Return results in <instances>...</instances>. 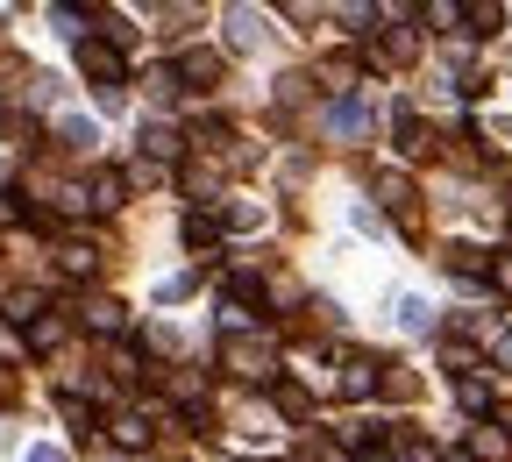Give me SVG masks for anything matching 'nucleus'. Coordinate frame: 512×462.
<instances>
[{"instance_id":"f257e3e1","label":"nucleus","mask_w":512,"mask_h":462,"mask_svg":"<svg viewBox=\"0 0 512 462\" xmlns=\"http://www.w3.org/2000/svg\"><path fill=\"white\" fill-rule=\"evenodd\" d=\"M214 363H221L235 384H271V377H285V370H278V349H271V335H256V327H242V335H221Z\"/></svg>"},{"instance_id":"f03ea898","label":"nucleus","mask_w":512,"mask_h":462,"mask_svg":"<svg viewBox=\"0 0 512 462\" xmlns=\"http://www.w3.org/2000/svg\"><path fill=\"white\" fill-rule=\"evenodd\" d=\"M413 57H420V29H413V22L370 29V36H363V72H406Z\"/></svg>"},{"instance_id":"7ed1b4c3","label":"nucleus","mask_w":512,"mask_h":462,"mask_svg":"<svg viewBox=\"0 0 512 462\" xmlns=\"http://www.w3.org/2000/svg\"><path fill=\"white\" fill-rule=\"evenodd\" d=\"M79 72H86V86H93V93H121V86H128V57H121L114 43L86 36V43H79Z\"/></svg>"},{"instance_id":"20e7f679","label":"nucleus","mask_w":512,"mask_h":462,"mask_svg":"<svg viewBox=\"0 0 512 462\" xmlns=\"http://www.w3.org/2000/svg\"><path fill=\"white\" fill-rule=\"evenodd\" d=\"M178 86H185V93H214V86H228V50H207V43L185 50V57H178Z\"/></svg>"},{"instance_id":"39448f33","label":"nucleus","mask_w":512,"mask_h":462,"mask_svg":"<svg viewBox=\"0 0 512 462\" xmlns=\"http://www.w3.org/2000/svg\"><path fill=\"white\" fill-rule=\"evenodd\" d=\"M377 200H384V214H392L406 235H420V192H413V178H399V171H377Z\"/></svg>"},{"instance_id":"423d86ee","label":"nucleus","mask_w":512,"mask_h":462,"mask_svg":"<svg viewBox=\"0 0 512 462\" xmlns=\"http://www.w3.org/2000/svg\"><path fill=\"white\" fill-rule=\"evenodd\" d=\"M136 143H143V157H150L157 171H185V150H192V143L178 136V128H171V121H157V114H150Z\"/></svg>"},{"instance_id":"0eeeda50","label":"nucleus","mask_w":512,"mask_h":462,"mask_svg":"<svg viewBox=\"0 0 512 462\" xmlns=\"http://www.w3.org/2000/svg\"><path fill=\"white\" fill-rule=\"evenodd\" d=\"M370 128H377V114H370V100H363V93L328 100V136H335V143H363Z\"/></svg>"},{"instance_id":"6e6552de","label":"nucleus","mask_w":512,"mask_h":462,"mask_svg":"<svg viewBox=\"0 0 512 462\" xmlns=\"http://www.w3.org/2000/svg\"><path fill=\"white\" fill-rule=\"evenodd\" d=\"M335 391H342V399H377V391H384V363L377 356H342V377H335Z\"/></svg>"},{"instance_id":"1a4fd4ad","label":"nucleus","mask_w":512,"mask_h":462,"mask_svg":"<svg viewBox=\"0 0 512 462\" xmlns=\"http://www.w3.org/2000/svg\"><path fill=\"white\" fill-rule=\"evenodd\" d=\"M392 136H399V157H406V164H427V157L441 150V136H434L420 114H406V107H399V128H392Z\"/></svg>"},{"instance_id":"9d476101","label":"nucleus","mask_w":512,"mask_h":462,"mask_svg":"<svg viewBox=\"0 0 512 462\" xmlns=\"http://www.w3.org/2000/svg\"><path fill=\"white\" fill-rule=\"evenodd\" d=\"M441 263H448V278H463V285H491V256L477 242H448Z\"/></svg>"},{"instance_id":"9b49d317","label":"nucleus","mask_w":512,"mask_h":462,"mask_svg":"<svg viewBox=\"0 0 512 462\" xmlns=\"http://www.w3.org/2000/svg\"><path fill=\"white\" fill-rule=\"evenodd\" d=\"M320 86H335L342 100L363 86V50H335V57H320Z\"/></svg>"},{"instance_id":"f8f14e48","label":"nucleus","mask_w":512,"mask_h":462,"mask_svg":"<svg viewBox=\"0 0 512 462\" xmlns=\"http://www.w3.org/2000/svg\"><path fill=\"white\" fill-rule=\"evenodd\" d=\"M107 434H114L121 448H150V441H157V427H150V413H143V406H114Z\"/></svg>"},{"instance_id":"ddd939ff","label":"nucleus","mask_w":512,"mask_h":462,"mask_svg":"<svg viewBox=\"0 0 512 462\" xmlns=\"http://www.w3.org/2000/svg\"><path fill=\"white\" fill-rule=\"evenodd\" d=\"M221 22H228V43H235V50H256V43L271 36V15H264V8H228Z\"/></svg>"},{"instance_id":"4468645a","label":"nucleus","mask_w":512,"mask_h":462,"mask_svg":"<svg viewBox=\"0 0 512 462\" xmlns=\"http://www.w3.org/2000/svg\"><path fill=\"white\" fill-rule=\"evenodd\" d=\"M57 271H64V278H93V271H100V249H93L86 235H64V242H57Z\"/></svg>"},{"instance_id":"2eb2a0df","label":"nucleus","mask_w":512,"mask_h":462,"mask_svg":"<svg viewBox=\"0 0 512 462\" xmlns=\"http://www.w3.org/2000/svg\"><path fill=\"white\" fill-rule=\"evenodd\" d=\"M79 327H93V335H121L128 327V313H121V299H79Z\"/></svg>"},{"instance_id":"dca6fc26","label":"nucleus","mask_w":512,"mask_h":462,"mask_svg":"<svg viewBox=\"0 0 512 462\" xmlns=\"http://www.w3.org/2000/svg\"><path fill=\"white\" fill-rule=\"evenodd\" d=\"M107 377H114V384H143V377H150V363H143V342H114V356H107Z\"/></svg>"},{"instance_id":"f3484780","label":"nucleus","mask_w":512,"mask_h":462,"mask_svg":"<svg viewBox=\"0 0 512 462\" xmlns=\"http://www.w3.org/2000/svg\"><path fill=\"white\" fill-rule=\"evenodd\" d=\"M271 406H278L285 420H306V413H313V391H306L299 377H271Z\"/></svg>"},{"instance_id":"a211bd4d","label":"nucleus","mask_w":512,"mask_h":462,"mask_svg":"<svg viewBox=\"0 0 512 462\" xmlns=\"http://www.w3.org/2000/svg\"><path fill=\"white\" fill-rule=\"evenodd\" d=\"M57 143L72 150V157H93V150H100V128H93L86 114H64V121H57Z\"/></svg>"},{"instance_id":"6ab92c4d","label":"nucleus","mask_w":512,"mask_h":462,"mask_svg":"<svg viewBox=\"0 0 512 462\" xmlns=\"http://www.w3.org/2000/svg\"><path fill=\"white\" fill-rule=\"evenodd\" d=\"M64 335H72V320H64V313H43L36 327H22V342H29L36 356H50V349H64Z\"/></svg>"},{"instance_id":"aec40b11","label":"nucleus","mask_w":512,"mask_h":462,"mask_svg":"<svg viewBox=\"0 0 512 462\" xmlns=\"http://www.w3.org/2000/svg\"><path fill=\"white\" fill-rule=\"evenodd\" d=\"M86 192H93V214H114V207L128 200V178H121V171H93Z\"/></svg>"},{"instance_id":"412c9836","label":"nucleus","mask_w":512,"mask_h":462,"mask_svg":"<svg viewBox=\"0 0 512 462\" xmlns=\"http://www.w3.org/2000/svg\"><path fill=\"white\" fill-rule=\"evenodd\" d=\"M57 413H64V427H72V441H93V434H100V420H93V406L79 399V391H64Z\"/></svg>"},{"instance_id":"4be33fe9","label":"nucleus","mask_w":512,"mask_h":462,"mask_svg":"<svg viewBox=\"0 0 512 462\" xmlns=\"http://www.w3.org/2000/svg\"><path fill=\"white\" fill-rule=\"evenodd\" d=\"M264 221H271V214L256 207V200H235V207H221V228H228V235H256Z\"/></svg>"},{"instance_id":"5701e85b","label":"nucleus","mask_w":512,"mask_h":462,"mask_svg":"<svg viewBox=\"0 0 512 462\" xmlns=\"http://www.w3.org/2000/svg\"><path fill=\"white\" fill-rule=\"evenodd\" d=\"M43 313H50V306H43V292H36V285H22V292H8V320H15V327H36Z\"/></svg>"},{"instance_id":"b1692460","label":"nucleus","mask_w":512,"mask_h":462,"mask_svg":"<svg viewBox=\"0 0 512 462\" xmlns=\"http://www.w3.org/2000/svg\"><path fill=\"white\" fill-rule=\"evenodd\" d=\"M392 455H399V462H441V448H434L427 434H413V427L392 434Z\"/></svg>"},{"instance_id":"393cba45","label":"nucleus","mask_w":512,"mask_h":462,"mask_svg":"<svg viewBox=\"0 0 512 462\" xmlns=\"http://www.w3.org/2000/svg\"><path fill=\"white\" fill-rule=\"evenodd\" d=\"M456 399H463V413H477V420L498 413V399H491V384H484V377H463V384H456Z\"/></svg>"},{"instance_id":"a878e982","label":"nucleus","mask_w":512,"mask_h":462,"mask_svg":"<svg viewBox=\"0 0 512 462\" xmlns=\"http://www.w3.org/2000/svg\"><path fill=\"white\" fill-rule=\"evenodd\" d=\"M463 22H470V36H498V29H505V8H491V0H470Z\"/></svg>"},{"instance_id":"bb28decb","label":"nucleus","mask_w":512,"mask_h":462,"mask_svg":"<svg viewBox=\"0 0 512 462\" xmlns=\"http://www.w3.org/2000/svg\"><path fill=\"white\" fill-rule=\"evenodd\" d=\"M399 327L406 335H434V306L427 299H399Z\"/></svg>"},{"instance_id":"cd10ccee","label":"nucleus","mask_w":512,"mask_h":462,"mask_svg":"<svg viewBox=\"0 0 512 462\" xmlns=\"http://www.w3.org/2000/svg\"><path fill=\"white\" fill-rule=\"evenodd\" d=\"M214 235H221V214H207V207H200V214H185V242H192V249H207Z\"/></svg>"},{"instance_id":"c85d7f7f","label":"nucleus","mask_w":512,"mask_h":462,"mask_svg":"<svg viewBox=\"0 0 512 462\" xmlns=\"http://www.w3.org/2000/svg\"><path fill=\"white\" fill-rule=\"evenodd\" d=\"M384 391H392V399H413V391H420V377H413L406 363H384Z\"/></svg>"},{"instance_id":"c756f323","label":"nucleus","mask_w":512,"mask_h":462,"mask_svg":"<svg viewBox=\"0 0 512 462\" xmlns=\"http://www.w3.org/2000/svg\"><path fill=\"white\" fill-rule=\"evenodd\" d=\"M420 22H427V29H456L463 8H456V0H434V8H420Z\"/></svg>"},{"instance_id":"7c9ffc66","label":"nucleus","mask_w":512,"mask_h":462,"mask_svg":"<svg viewBox=\"0 0 512 462\" xmlns=\"http://www.w3.org/2000/svg\"><path fill=\"white\" fill-rule=\"evenodd\" d=\"M498 370H512V327H498V335H491V377Z\"/></svg>"},{"instance_id":"2f4dec72","label":"nucleus","mask_w":512,"mask_h":462,"mask_svg":"<svg viewBox=\"0 0 512 462\" xmlns=\"http://www.w3.org/2000/svg\"><path fill=\"white\" fill-rule=\"evenodd\" d=\"M192 285H200V278H192V271H178V278H164V285H157V299H164V306H178Z\"/></svg>"},{"instance_id":"473e14b6","label":"nucleus","mask_w":512,"mask_h":462,"mask_svg":"<svg viewBox=\"0 0 512 462\" xmlns=\"http://www.w3.org/2000/svg\"><path fill=\"white\" fill-rule=\"evenodd\" d=\"M491 292L512 299V256H491Z\"/></svg>"},{"instance_id":"72a5a7b5","label":"nucleus","mask_w":512,"mask_h":462,"mask_svg":"<svg viewBox=\"0 0 512 462\" xmlns=\"http://www.w3.org/2000/svg\"><path fill=\"white\" fill-rule=\"evenodd\" d=\"M22 399V377H15V363H0V406H15Z\"/></svg>"},{"instance_id":"f704fd0d","label":"nucleus","mask_w":512,"mask_h":462,"mask_svg":"<svg viewBox=\"0 0 512 462\" xmlns=\"http://www.w3.org/2000/svg\"><path fill=\"white\" fill-rule=\"evenodd\" d=\"M356 462H399V455L384 448V441H363V448H356Z\"/></svg>"},{"instance_id":"c9c22d12","label":"nucleus","mask_w":512,"mask_h":462,"mask_svg":"<svg viewBox=\"0 0 512 462\" xmlns=\"http://www.w3.org/2000/svg\"><path fill=\"white\" fill-rule=\"evenodd\" d=\"M29 462H64V448H43V441H36V448H29Z\"/></svg>"},{"instance_id":"e433bc0d","label":"nucleus","mask_w":512,"mask_h":462,"mask_svg":"<svg viewBox=\"0 0 512 462\" xmlns=\"http://www.w3.org/2000/svg\"><path fill=\"white\" fill-rule=\"evenodd\" d=\"M441 462H477V455H470V448H448V455H441Z\"/></svg>"}]
</instances>
